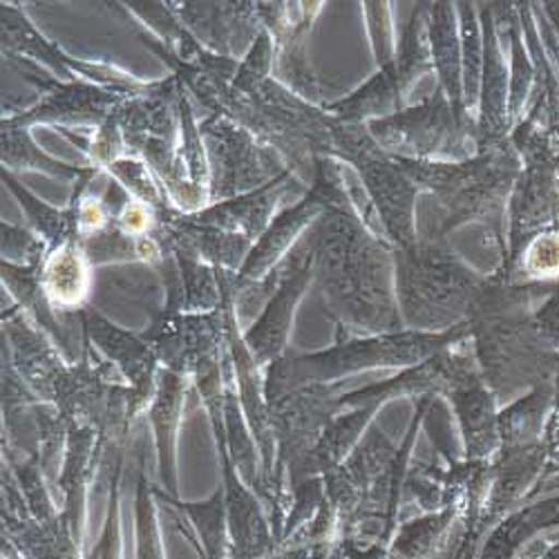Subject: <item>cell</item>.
Returning <instances> with one entry per match:
<instances>
[{"label": "cell", "instance_id": "4", "mask_svg": "<svg viewBox=\"0 0 559 559\" xmlns=\"http://www.w3.org/2000/svg\"><path fill=\"white\" fill-rule=\"evenodd\" d=\"M87 255L79 242L63 245L50 258L43 273V289L57 305H74L87 289Z\"/></svg>", "mask_w": 559, "mask_h": 559}, {"label": "cell", "instance_id": "2", "mask_svg": "<svg viewBox=\"0 0 559 559\" xmlns=\"http://www.w3.org/2000/svg\"><path fill=\"white\" fill-rule=\"evenodd\" d=\"M204 130L215 139V157H217V177L213 183V195L222 202L238 195L242 198L245 191L255 181L269 175V166L264 162V153L255 148L247 130L219 121L217 117L211 119Z\"/></svg>", "mask_w": 559, "mask_h": 559}, {"label": "cell", "instance_id": "1", "mask_svg": "<svg viewBox=\"0 0 559 559\" xmlns=\"http://www.w3.org/2000/svg\"><path fill=\"white\" fill-rule=\"evenodd\" d=\"M345 193L338 189V177L328 173V164L318 162V181L313 191L305 202H300L296 209L287 211L273 219L271 228L262 233V240L253 247L247 262L238 271L242 280L260 277L269 271V266L287 251V247L294 242V238L302 230V226L309 222V217L316 215V211L324 204H345ZM347 206V204H345Z\"/></svg>", "mask_w": 559, "mask_h": 559}, {"label": "cell", "instance_id": "5", "mask_svg": "<svg viewBox=\"0 0 559 559\" xmlns=\"http://www.w3.org/2000/svg\"><path fill=\"white\" fill-rule=\"evenodd\" d=\"M3 164L8 166H34L40 168L50 175L57 177H72V175H81L87 170H74L68 168L66 164H59L50 157H45L32 142L29 136L25 134V130L21 128H12V126H3Z\"/></svg>", "mask_w": 559, "mask_h": 559}, {"label": "cell", "instance_id": "3", "mask_svg": "<svg viewBox=\"0 0 559 559\" xmlns=\"http://www.w3.org/2000/svg\"><path fill=\"white\" fill-rule=\"evenodd\" d=\"M445 99L439 95L428 106L396 115L371 126V132L390 151L432 153L441 148L448 132L456 130V117H450Z\"/></svg>", "mask_w": 559, "mask_h": 559}]
</instances>
